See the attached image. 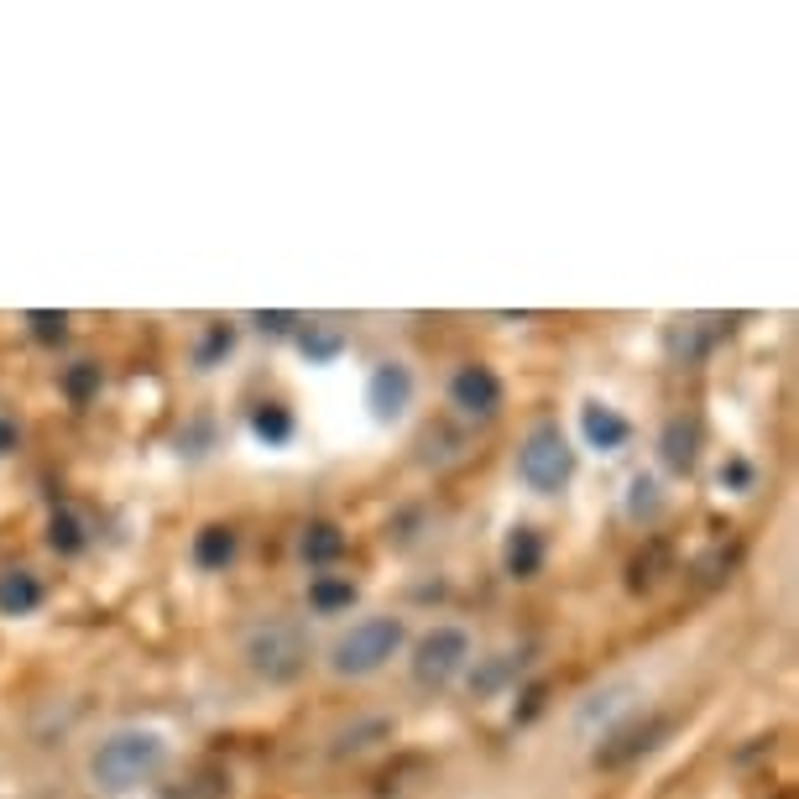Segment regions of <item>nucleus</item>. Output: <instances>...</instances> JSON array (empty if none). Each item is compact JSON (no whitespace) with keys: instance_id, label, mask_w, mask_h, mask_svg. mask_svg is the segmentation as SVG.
Here are the masks:
<instances>
[{"instance_id":"f257e3e1","label":"nucleus","mask_w":799,"mask_h":799,"mask_svg":"<svg viewBox=\"0 0 799 799\" xmlns=\"http://www.w3.org/2000/svg\"><path fill=\"white\" fill-rule=\"evenodd\" d=\"M168 753L173 747H168V737L158 726H116V732H105L89 747L84 774H89V784L100 795H131V789L152 784L168 768Z\"/></svg>"},{"instance_id":"f03ea898","label":"nucleus","mask_w":799,"mask_h":799,"mask_svg":"<svg viewBox=\"0 0 799 799\" xmlns=\"http://www.w3.org/2000/svg\"><path fill=\"white\" fill-rule=\"evenodd\" d=\"M240 663L261 684H293L314 663V638L299 617H257L240 633Z\"/></svg>"},{"instance_id":"7ed1b4c3","label":"nucleus","mask_w":799,"mask_h":799,"mask_svg":"<svg viewBox=\"0 0 799 799\" xmlns=\"http://www.w3.org/2000/svg\"><path fill=\"white\" fill-rule=\"evenodd\" d=\"M402 648H408V622L392 617V612H371V617L350 622L341 638L330 643L324 669L335 680H371V674H381L387 663L398 659Z\"/></svg>"},{"instance_id":"20e7f679","label":"nucleus","mask_w":799,"mask_h":799,"mask_svg":"<svg viewBox=\"0 0 799 799\" xmlns=\"http://www.w3.org/2000/svg\"><path fill=\"white\" fill-rule=\"evenodd\" d=\"M471 663H476V638L460 622H434L408 648V674L419 690H450L455 680H465Z\"/></svg>"},{"instance_id":"39448f33","label":"nucleus","mask_w":799,"mask_h":799,"mask_svg":"<svg viewBox=\"0 0 799 799\" xmlns=\"http://www.w3.org/2000/svg\"><path fill=\"white\" fill-rule=\"evenodd\" d=\"M518 481L533 497H560L575 481V444L554 419H539L518 444Z\"/></svg>"},{"instance_id":"423d86ee","label":"nucleus","mask_w":799,"mask_h":799,"mask_svg":"<svg viewBox=\"0 0 799 799\" xmlns=\"http://www.w3.org/2000/svg\"><path fill=\"white\" fill-rule=\"evenodd\" d=\"M643 705H648V684L633 680V674H622V680H606L596 690H585L575 700V711H570V732L580 742H601L612 737L617 726H627L633 716H643Z\"/></svg>"},{"instance_id":"0eeeda50","label":"nucleus","mask_w":799,"mask_h":799,"mask_svg":"<svg viewBox=\"0 0 799 799\" xmlns=\"http://www.w3.org/2000/svg\"><path fill=\"white\" fill-rule=\"evenodd\" d=\"M413 398H419V377H413L408 360L387 356L371 366V377H366V408H371L377 423H402L408 408H413Z\"/></svg>"},{"instance_id":"6e6552de","label":"nucleus","mask_w":799,"mask_h":799,"mask_svg":"<svg viewBox=\"0 0 799 799\" xmlns=\"http://www.w3.org/2000/svg\"><path fill=\"white\" fill-rule=\"evenodd\" d=\"M669 732H674V716H633L612 737L596 742V768H627V763L648 758L669 742Z\"/></svg>"},{"instance_id":"1a4fd4ad","label":"nucleus","mask_w":799,"mask_h":799,"mask_svg":"<svg viewBox=\"0 0 799 799\" xmlns=\"http://www.w3.org/2000/svg\"><path fill=\"white\" fill-rule=\"evenodd\" d=\"M501 402H507V387L501 377L486 366V360H465L455 366V377H450V408H455L460 419H497Z\"/></svg>"},{"instance_id":"9d476101","label":"nucleus","mask_w":799,"mask_h":799,"mask_svg":"<svg viewBox=\"0 0 799 799\" xmlns=\"http://www.w3.org/2000/svg\"><path fill=\"white\" fill-rule=\"evenodd\" d=\"M392 737H398V721L371 711V716H356V721H345V726H335L324 753L330 758H360V753H377L381 742H392Z\"/></svg>"},{"instance_id":"9b49d317","label":"nucleus","mask_w":799,"mask_h":799,"mask_svg":"<svg viewBox=\"0 0 799 799\" xmlns=\"http://www.w3.org/2000/svg\"><path fill=\"white\" fill-rule=\"evenodd\" d=\"M580 440L591 444V450H601V455H617L622 444L633 440V423L612 402H585L580 408Z\"/></svg>"},{"instance_id":"f8f14e48","label":"nucleus","mask_w":799,"mask_h":799,"mask_svg":"<svg viewBox=\"0 0 799 799\" xmlns=\"http://www.w3.org/2000/svg\"><path fill=\"white\" fill-rule=\"evenodd\" d=\"M659 460H663V471L690 476L695 460H700V423L684 419V413H674V419L659 429Z\"/></svg>"},{"instance_id":"ddd939ff","label":"nucleus","mask_w":799,"mask_h":799,"mask_svg":"<svg viewBox=\"0 0 799 799\" xmlns=\"http://www.w3.org/2000/svg\"><path fill=\"white\" fill-rule=\"evenodd\" d=\"M543 560H549L543 533L533 528V522H518V528L507 533V543H501V570H507L512 580H533L543 570Z\"/></svg>"},{"instance_id":"4468645a","label":"nucleus","mask_w":799,"mask_h":799,"mask_svg":"<svg viewBox=\"0 0 799 799\" xmlns=\"http://www.w3.org/2000/svg\"><path fill=\"white\" fill-rule=\"evenodd\" d=\"M236 549H240V533L230 522H204L199 533H194V543H188V560L215 575V570H225V564L236 560Z\"/></svg>"},{"instance_id":"2eb2a0df","label":"nucleus","mask_w":799,"mask_h":799,"mask_svg":"<svg viewBox=\"0 0 799 799\" xmlns=\"http://www.w3.org/2000/svg\"><path fill=\"white\" fill-rule=\"evenodd\" d=\"M42 601H47V585H42L37 570H6L0 575V617H32Z\"/></svg>"},{"instance_id":"dca6fc26","label":"nucleus","mask_w":799,"mask_h":799,"mask_svg":"<svg viewBox=\"0 0 799 799\" xmlns=\"http://www.w3.org/2000/svg\"><path fill=\"white\" fill-rule=\"evenodd\" d=\"M356 601H360V585L350 575L320 570V575L309 580V612H314V617H341V612H350Z\"/></svg>"},{"instance_id":"f3484780","label":"nucleus","mask_w":799,"mask_h":799,"mask_svg":"<svg viewBox=\"0 0 799 799\" xmlns=\"http://www.w3.org/2000/svg\"><path fill=\"white\" fill-rule=\"evenodd\" d=\"M47 549H53L58 560H79L84 549H89V522H84V512L53 507V512H47Z\"/></svg>"},{"instance_id":"a211bd4d","label":"nucleus","mask_w":799,"mask_h":799,"mask_svg":"<svg viewBox=\"0 0 799 799\" xmlns=\"http://www.w3.org/2000/svg\"><path fill=\"white\" fill-rule=\"evenodd\" d=\"M293 341H299V350L309 356V366H330V360H341V350H345V330L341 324H330V320H303Z\"/></svg>"},{"instance_id":"6ab92c4d","label":"nucleus","mask_w":799,"mask_h":799,"mask_svg":"<svg viewBox=\"0 0 799 799\" xmlns=\"http://www.w3.org/2000/svg\"><path fill=\"white\" fill-rule=\"evenodd\" d=\"M299 549H303V560L314 564V570H330V564L345 554V533H341V522H330V518H314L309 528H303V539H299Z\"/></svg>"},{"instance_id":"aec40b11","label":"nucleus","mask_w":799,"mask_h":799,"mask_svg":"<svg viewBox=\"0 0 799 799\" xmlns=\"http://www.w3.org/2000/svg\"><path fill=\"white\" fill-rule=\"evenodd\" d=\"M251 434H257L261 444H267V450H278V444H288L293 440V429H299V419H293V408H288V402H257V408H251Z\"/></svg>"},{"instance_id":"412c9836","label":"nucleus","mask_w":799,"mask_h":799,"mask_svg":"<svg viewBox=\"0 0 799 799\" xmlns=\"http://www.w3.org/2000/svg\"><path fill=\"white\" fill-rule=\"evenodd\" d=\"M465 674H471V690H476V695H497V690H507V684L522 674V648H518V654L507 648V654H497V659L471 663Z\"/></svg>"},{"instance_id":"4be33fe9","label":"nucleus","mask_w":799,"mask_h":799,"mask_svg":"<svg viewBox=\"0 0 799 799\" xmlns=\"http://www.w3.org/2000/svg\"><path fill=\"white\" fill-rule=\"evenodd\" d=\"M58 387H63V398L74 402V408H89V402L100 398V387H105V371H100V366H95V360H74V366H63Z\"/></svg>"},{"instance_id":"5701e85b","label":"nucleus","mask_w":799,"mask_h":799,"mask_svg":"<svg viewBox=\"0 0 799 799\" xmlns=\"http://www.w3.org/2000/svg\"><path fill=\"white\" fill-rule=\"evenodd\" d=\"M230 350H236V324H225V320L204 324L199 345H194V366L199 371H215L220 360H230Z\"/></svg>"},{"instance_id":"b1692460","label":"nucleus","mask_w":799,"mask_h":799,"mask_svg":"<svg viewBox=\"0 0 799 799\" xmlns=\"http://www.w3.org/2000/svg\"><path fill=\"white\" fill-rule=\"evenodd\" d=\"M659 512H663L659 476H633L627 481V518L633 522H659Z\"/></svg>"},{"instance_id":"393cba45","label":"nucleus","mask_w":799,"mask_h":799,"mask_svg":"<svg viewBox=\"0 0 799 799\" xmlns=\"http://www.w3.org/2000/svg\"><path fill=\"white\" fill-rule=\"evenodd\" d=\"M26 330H32V341L58 345L63 335H68V314H53V309H26Z\"/></svg>"},{"instance_id":"a878e982","label":"nucleus","mask_w":799,"mask_h":799,"mask_svg":"<svg viewBox=\"0 0 799 799\" xmlns=\"http://www.w3.org/2000/svg\"><path fill=\"white\" fill-rule=\"evenodd\" d=\"M251 324H257L261 335H272V341H288V335H299L303 314H288V309H261V314H251Z\"/></svg>"},{"instance_id":"bb28decb","label":"nucleus","mask_w":799,"mask_h":799,"mask_svg":"<svg viewBox=\"0 0 799 799\" xmlns=\"http://www.w3.org/2000/svg\"><path fill=\"white\" fill-rule=\"evenodd\" d=\"M721 486H737V492H747V486H753V465H747V460L721 465Z\"/></svg>"},{"instance_id":"cd10ccee","label":"nucleus","mask_w":799,"mask_h":799,"mask_svg":"<svg viewBox=\"0 0 799 799\" xmlns=\"http://www.w3.org/2000/svg\"><path fill=\"white\" fill-rule=\"evenodd\" d=\"M17 444H21V423L11 413H0V460L17 455Z\"/></svg>"},{"instance_id":"c85d7f7f","label":"nucleus","mask_w":799,"mask_h":799,"mask_svg":"<svg viewBox=\"0 0 799 799\" xmlns=\"http://www.w3.org/2000/svg\"><path fill=\"white\" fill-rule=\"evenodd\" d=\"M543 711V684H533V690H522V711H518V721H533Z\"/></svg>"}]
</instances>
